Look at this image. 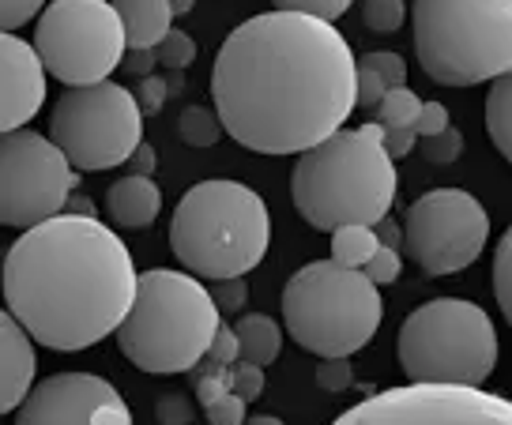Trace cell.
Listing matches in <instances>:
<instances>
[{
  "mask_svg": "<svg viewBox=\"0 0 512 425\" xmlns=\"http://www.w3.org/2000/svg\"><path fill=\"white\" fill-rule=\"evenodd\" d=\"M211 98L241 147L305 155L343 132L358 106V57L332 23L275 8L226 34Z\"/></svg>",
  "mask_w": 512,
  "mask_h": 425,
  "instance_id": "obj_1",
  "label": "cell"
},
{
  "mask_svg": "<svg viewBox=\"0 0 512 425\" xmlns=\"http://www.w3.org/2000/svg\"><path fill=\"white\" fill-rule=\"evenodd\" d=\"M140 294L132 252L95 215H57L4 252V301L49 350H87L121 331Z\"/></svg>",
  "mask_w": 512,
  "mask_h": 425,
  "instance_id": "obj_2",
  "label": "cell"
},
{
  "mask_svg": "<svg viewBox=\"0 0 512 425\" xmlns=\"http://www.w3.org/2000/svg\"><path fill=\"white\" fill-rule=\"evenodd\" d=\"M384 125L343 128L305 151L290 177L294 207L313 230L377 226L396 200V158L384 151Z\"/></svg>",
  "mask_w": 512,
  "mask_h": 425,
  "instance_id": "obj_3",
  "label": "cell"
},
{
  "mask_svg": "<svg viewBox=\"0 0 512 425\" xmlns=\"http://www.w3.org/2000/svg\"><path fill=\"white\" fill-rule=\"evenodd\" d=\"M219 328L223 309L196 275L151 268L140 275V294L117 331V347L144 373H192L208 358Z\"/></svg>",
  "mask_w": 512,
  "mask_h": 425,
  "instance_id": "obj_4",
  "label": "cell"
},
{
  "mask_svg": "<svg viewBox=\"0 0 512 425\" xmlns=\"http://www.w3.org/2000/svg\"><path fill=\"white\" fill-rule=\"evenodd\" d=\"M268 245V204L241 181H200L174 207L170 249L189 275L241 279L268 256Z\"/></svg>",
  "mask_w": 512,
  "mask_h": 425,
  "instance_id": "obj_5",
  "label": "cell"
},
{
  "mask_svg": "<svg viewBox=\"0 0 512 425\" xmlns=\"http://www.w3.org/2000/svg\"><path fill=\"white\" fill-rule=\"evenodd\" d=\"M411 23L433 83L475 87L512 72V0H415Z\"/></svg>",
  "mask_w": 512,
  "mask_h": 425,
  "instance_id": "obj_6",
  "label": "cell"
},
{
  "mask_svg": "<svg viewBox=\"0 0 512 425\" xmlns=\"http://www.w3.org/2000/svg\"><path fill=\"white\" fill-rule=\"evenodd\" d=\"M384 301L366 271L317 260L290 275L283 320L290 339L317 358H351L377 335Z\"/></svg>",
  "mask_w": 512,
  "mask_h": 425,
  "instance_id": "obj_7",
  "label": "cell"
},
{
  "mask_svg": "<svg viewBox=\"0 0 512 425\" xmlns=\"http://www.w3.org/2000/svg\"><path fill=\"white\" fill-rule=\"evenodd\" d=\"M396 354L411 384L482 388L497 365V331L482 305L437 298L403 320Z\"/></svg>",
  "mask_w": 512,
  "mask_h": 425,
  "instance_id": "obj_8",
  "label": "cell"
},
{
  "mask_svg": "<svg viewBox=\"0 0 512 425\" xmlns=\"http://www.w3.org/2000/svg\"><path fill=\"white\" fill-rule=\"evenodd\" d=\"M49 140L61 147L76 170H113L140 151L144 110L121 83L68 87L49 117Z\"/></svg>",
  "mask_w": 512,
  "mask_h": 425,
  "instance_id": "obj_9",
  "label": "cell"
},
{
  "mask_svg": "<svg viewBox=\"0 0 512 425\" xmlns=\"http://www.w3.org/2000/svg\"><path fill=\"white\" fill-rule=\"evenodd\" d=\"M34 49L64 87H95L125 64L128 34L106 0H49L34 27Z\"/></svg>",
  "mask_w": 512,
  "mask_h": 425,
  "instance_id": "obj_10",
  "label": "cell"
},
{
  "mask_svg": "<svg viewBox=\"0 0 512 425\" xmlns=\"http://www.w3.org/2000/svg\"><path fill=\"white\" fill-rule=\"evenodd\" d=\"M76 189V166L38 132H4L0 147V222L31 230L57 219Z\"/></svg>",
  "mask_w": 512,
  "mask_h": 425,
  "instance_id": "obj_11",
  "label": "cell"
},
{
  "mask_svg": "<svg viewBox=\"0 0 512 425\" xmlns=\"http://www.w3.org/2000/svg\"><path fill=\"white\" fill-rule=\"evenodd\" d=\"M490 215L464 189H433L407 207L403 252L426 275H452L471 268L486 249Z\"/></svg>",
  "mask_w": 512,
  "mask_h": 425,
  "instance_id": "obj_12",
  "label": "cell"
},
{
  "mask_svg": "<svg viewBox=\"0 0 512 425\" xmlns=\"http://www.w3.org/2000/svg\"><path fill=\"white\" fill-rule=\"evenodd\" d=\"M332 425H512V399L482 388L403 384L347 407Z\"/></svg>",
  "mask_w": 512,
  "mask_h": 425,
  "instance_id": "obj_13",
  "label": "cell"
},
{
  "mask_svg": "<svg viewBox=\"0 0 512 425\" xmlns=\"http://www.w3.org/2000/svg\"><path fill=\"white\" fill-rule=\"evenodd\" d=\"M16 425H132V414L110 380L95 373H57L27 395Z\"/></svg>",
  "mask_w": 512,
  "mask_h": 425,
  "instance_id": "obj_14",
  "label": "cell"
},
{
  "mask_svg": "<svg viewBox=\"0 0 512 425\" xmlns=\"http://www.w3.org/2000/svg\"><path fill=\"white\" fill-rule=\"evenodd\" d=\"M46 102V61L19 34L0 38V128L19 132Z\"/></svg>",
  "mask_w": 512,
  "mask_h": 425,
  "instance_id": "obj_15",
  "label": "cell"
},
{
  "mask_svg": "<svg viewBox=\"0 0 512 425\" xmlns=\"http://www.w3.org/2000/svg\"><path fill=\"white\" fill-rule=\"evenodd\" d=\"M34 335L12 313L0 316V410L12 414L34 392Z\"/></svg>",
  "mask_w": 512,
  "mask_h": 425,
  "instance_id": "obj_16",
  "label": "cell"
},
{
  "mask_svg": "<svg viewBox=\"0 0 512 425\" xmlns=\"http://www.w3.org/2000/svg\"><path fill=\"white\" fill-rule=\"evenodd\" d=\"M106 211L117 226L125 230H147L151 222L159 219L162 211V192L151 177L128 174L121 181H113L106 192Z\"/></svg>",
  "mask_w": 512,
  "mask_h": 425,
  "instance_id": "obj_17",
  "label": "cell"
},
{
  "mask_svg": "<svg viewBox=\"0 0 512 425\" xmlns=\"http://www.w3.org/2000/svg\"><path fill=\"white\" fill-rule=\"evenodd\" d=\"M113 8L125 23L128 49H159L174 31L177 12L170 0H113Z\"/></svg>",
  "mask_w": 512,
  "mask_h": 425,
  "instance_id": "obj_18",
  "label": "cell"
},
{
  "mask_svg": "<svg viewBox=\"0 0 512 425\" xmlns=\"http://www.w3.org/2000/svg\"><path fill=\"white\" fill-rule=\"evenodd\" d=\"M238 343H241V362L249 365H272L279 358V350H283V328L275 324L272 316L264 313H253V316H241L238 324Z\"/></svg>",
  "mask_w": 512,
  "mask_h": 425,
  "instance_id": "obj_19",
  "label": "cell"
},
{
  "mask_svg": "<svg viewBox=\"0 0 512 425\" xmlns=\"http://www.w3.org/2000/svg\"><path fill=\"white\" fill-rule=\"evenodd\" d=\"M486 132L494 140L497 155L512 162V72L497 79L486 95Z\"/></svg>",
  "mask_w": 512,
  "mask_h": 425,
  "instance_id": "obj_20",
  "label": "cell"
},
{
  "mask_svg": "<svg viewBox=\"0 0 512 425\" xmlns=\"http://www.w3.org/2000/svg\"><path fill=\"white\" fill-rule=\"evenodd\" d=\"M377 249H381V241H377L373 226H343L332 234V260L343 268L362 271L377 256Z\"/></svg>",
  "mask_w": 512,
  "mask_h": 425,
  "instance_id": "obj_21",
  "label": "cell"
},
{
  "mask_svg": "<svg viewBox=\"0 0 512 425\" xmlns=\"http://www.w3.org/2000/svg\"><path fill=\"white\" fill-rule=\"evenodd\" d=\"M422 106H426V102H422L411 87H396V91L384 95L377 117H381L384 128H415L418 117H422Z\"/></svg>",
  "mask_w": 512,
  "mask_h": 425,
  "instance_id": "obj_22",
  "label": "cell"
},
{
  "mask_svg": "<svg viewBox=\"0 0 512 425\" xmlns=\"http://www.w3.org/2000/svg\"><path fill=\"white\" fill-rule=\"evenodd\" d=\"M223 132V117L204 110V106H192V110L181 113V140L189 147H211V143H219Z\"/></svg>",
  "mask_w": 512,
  "mask_h": 425,
  "instance_id": "obj_23",
  "label": "cell"
},
{
  "mask_svg": "<svg viewBox=\"0 0 512 425\" xmlns=\"http://www.w3.org/2000/svg\"><path fill=\"white\" fill-rule=\"evenodd\" d=\"M494 294H497L501 313H505V320H509V328H512V226L501 234L497 252H494Z\"/></svg>",
  "mask_w": 512,
  "mask_h": 425,
  "instance_id": "obj_24",
  "label": "cell"
},
{
  "mask_svg": "<svg viewBox=\"0 0 512 425\" xmlns=\"http://www.w3.org/2000/svg\"><path fill=\"white\" fill-rule=\"evenodd\" d=\"M407 4L403 0H362V23L377 34H392L403 27Z\"/></svg>",
  "mask_w": 512,
  "mask_h": 425,
  "instance_id": "obj_25",
  "label": "cell"
},
{
  "mask_svg": "<svg viewBox=\"0 0 512 425\" xmlns=\"http://www.w3.org/2000/svg\"><path fill=\"white\" fill-rule=\"evenodd\" d=\"M279 12H302V16H317L324 23H336L354 0H272Z\"/></svg>",
  "mask_w": 512,
  "mask_h": 425,
  "instance_id": "obj_26",
  "label": "cell"
},
{
  "mask_svg": "<svg viewBox=\"0 0 512 425\" xmlns=\"http://www.w3.org/2000/svg\"><path fill=\"white\" fill-rule=\"evenodd\" d=\"M362 64H369L377 76L388 83V91H396V87H407V64H403L400 53H392V49H381V53H366V57H358Z\"/></svg>",
  "mask_w": 512,
  "mask_h": 425,
  "instance_id": "obj_27",
  "label": "cell"
},
{
  "mask_svg": "<svg viewBox=\"0 0 512 425\" xmlns=\"http://www.w3.org/2000/svg\"><path fill=\"white\" fill-rule=\"evenodd\" d=\"M464 151V136L456 132V128H445L441 136H430V140H422V158L433 162V166H448V162H456Z\"/></svg>",
  "mask_w": 512,
  "mask_h": 425,
  "instance_id": "obj_28",
  "label": "cell"
},
{
  "mask_svg": "<svg viewBox=\"0 0 512 425\" xmlns=\"http://www.w3.org/2000/svg\"><path fill=\"white\" fill-rule=\"evenodd\" d=\"M155 53H159V64L174 68V72H181V68H189V64L196 61V42H192L185 31H170V38H166Z\"/></svg>",
  "mask_w": 512,
  "mask_h": 425,
  "instance_id": "obj_29",
  "label": "cell"
},
{
  "mask_svg": "<svg viewBox=\"0 0 512 425\" xmlns=\"http://www.w3.org/2000/svg\"><path fill=\"white\" fill-rule=\"evenodd\" d=\"M366 279L369 283H377V286H384V283H396L400 279V271H403V256H400V249H377V256L369 260L366 268Z\"/></svg>",
  "mask_w": 512,
  "mask_h": 425,
  "instance_id": "obj_30",
  "label": "cell"
},
{
  "mask_svg": "<svg viewBox=\"0 0 512 425\" xmlns=\"http://www.w3.org/2000/svg\"><path fill=\"white\" fill-rule=\"evenodd\" d=\"M317 384L324 392H347L354 384L351 362H347V358H324V362L317 365Z\"/></svg>",
  "mask_w": 512,
  "mask_h": 425,
  "instance_id": "obj_31",
  "label": "cell"
},
{
  "mask_svg": "<svg viewBox=\"0 0 512 425\" xmlns=\"http://www.w3.org/2000/svg\"><path fill=\"white\" fill-rule=\"evenodd\" d=\"M384 95H388V83L369 64L358 61V106L362 110H381Z\"/></svg>",
  "mask_w": 512,
  "mask_h": 425,
  "instance_id": "obj_32",
  "label": "cell"
},
{
  "mask_svg": "<svg viewBox=\"0 0 512 425\" xmlns=\"http://www.w3.org/2000/svg\"><path fill=\"white\" fill-rule=\"evenodd\" d=\"M38 12H46V0H0V23L8 34L23 23H31Z\"/></svg>",
  "mask_w": 512,
  "mask_h": 425,
  "instance_id": "obj_33",
  "label": "cell"
},
{
  "mask_svg": "<svg viewBox=\"0 0 512 425\" xmlns=\"http://www.w3.org/2000/svg\"><path fill=\"white\" fill-rule=\"evenodd\" d=\"M245 407H249V403H245L241 395L230 392V395H223L219 403H211L204 414H208V425H245L249 422V418H245Z\"/></svg>",
  "mask_w": 512,
  "mask_h": 425,
  "instance_id": "obj_34",
  "label": "cell"
},
{
  "mask_svg": "<svg viewBox=\"0 0 512 425\" xmlns=\"http://www.w3.org/2000/svg\"><path fill=\"white\" fill-rule=\"evenodd\" d=\"M230 392L241 395L245 403L260 399V392H264V369H260V365H249V362L234 365V384H230Z\"/></svg>",
  "mask_w": 512,
  "mask_h": 425,
  "instance_id": "obj_35",
  "label": "cell"
},
{
  "mask_svg": "<svg viewBox=\"0 0 512 425\" xmlns=\"http://www.w3.org/2000/svg\"><path fill=\"white\" fill-rule=\"evenodd\" d=\"M211 294H215V305L223 313H241L249 301V286H245V279H219L211 286Z\"/></svg>",
  "mask_w": 512,
  "mask_h": 425,
  "instance_id": "obj_36",
  "label": "cell"
},
{
  "mask_svg": "<svg viewBox=\"0 0 512 425\" xmlns=\"http://www.w3.org/2000/svg\"><path fill=\"white\" fill-rule=\"evenodd\" d=\"M196 407H192L185 395H162L159 403H155V418L159 425H189Z\"/></svg>",
  "mask_w": 512,
  "mask_h": 425,
  "instance_id": "obj_37",
  "label": "cell"
},
{
  "mask_svg": "<svg viewBox=\"0 0 512 425\" xmlns=\"http://www.w3.org/2000/svg\"><path fill=\"white\" fill-rule=\"evenodd\" d=\"M166 98H170V83L159 76H147L140 79V87H136V102H140V110L147 113H159L162 106H166Z\"/></svg>",
  "mask_w": 512,
  "mask_h": 425,
  "instance_id": "obj_38",
  "label": "cell"
},
{
  "mask_svg": "<svg viewBox=\"0 0 512 425\" xmlns=\"http://www.w3.org/2000/svg\"><path fill=\"white\" fill-rule=\"evenodd\" d=\"M208 358L215 365H234V362H241V343H238V331L234 328H219V335H215V343H211V350H208Z\"/></svg>",
  "mask_w": 512,
  "mask_h": 425,
  "instance_id": "obj_39",
  "label": "cell"
},
{
  "mask_svg": "<svg viewBox=\"0 0 512 425\" xmlns=\"http://www.w3.org/2000/svg\"><path fill=\"white\" fill-rule=\"evenodd\" d=\"M445 128H452V125H448V110L441 106V102H426V106H422V117H418V125H415L418 140L441 136Z\"/></svg>",
  "mask_w": 512,
  "mask_h": 425,
  "instance_id": "obj_40",
  "label": "cell"
},
{
  "mask_svg": "<svg viewBox=\"0 0 512 425\" xmlns=\"http://www.w3.org/2000/svg\"><path fill=\"white\" fill-rule=\"evenodd\" d=\"M415 143H418L415 128H388V132H384V151H388L392 158L411 155V151H415Z\"/></svg>",
  "mask_w": 512,
  "mask_h": 425,
  "instance_id": "obj_41",
  "label": "cell"
},
{
  "mask_svg": "<svg viewBox=\"0 0 512 425\" xmlns=\"http://www.w3.org/2000/svg\"><path fill=\"white\" fill-rule=\"evenodd\" d=\"M155 64H159V53H155V49H128L125 68L132 72V76L147 79V76H151V68H155Z\"/></svg>",
  "mask_w": 512,
  "mask_h": 425,
  "instance_id": "obj_42",
  "label": "cell"
},
{
  "mask_svg": "<svg viewBox=\"0 0 512 425\" xmlns=\"http://www.w3.org/2000/svg\"><path fill=\"white\" fill-rule=\"evenodd\" d=\"M155 162H159V158H155V147H151V143H140V151L128 158L132 174H140V177H151V174H155Z\"/></svg>",
  "mask_w": 512,
  "mask_h": 425,
  "instance_id": "obj_43",
  "label": "cell"
},
{
  "mask_svg": "<svg viewBox=\"0 0 512 425\" xmlns=\"http://www.w3.org/2000/svg\"><path fill=\"white\" fill-rule=\"evenodd\" d=\"M373 230H377V241H381L384 249H403V226H400V222L381 219Z\"/></svg>",
  "mask_w": 512,
  "mask_h": 425,
  "instance_id": "obj_44",
  "label": "cell"
},
{
  "mask_svg": "<svg viewBox=\"0 0 512 425\" xmlns=\"http://www.w3.org/2000/svg\"><path fill=\"white\" fill-rule=\"evenodd\" d=\"M245 425H283V422H279L275 414H256V418H249Z\"/></svg>",
  "mask_w": 512,
  "mask_h": 425,
  "instance_id": "obj_45",
  "label": "cell"
},
{
  "mask_svg": "<svg viewBox=\"0 0 512 425\" xmlns=\"http://www.w3.org/2000/svg\"><path fill=\"white\" fill-rule=\"evenodd\" d=\"M170 4H174L177 16H185V12H192V4H196V0H170Z\"/></svg>",
  "mask_w": 512,
  "mask_h": 425,
  "instance_id": "obj_46",
  "label": "cell"
}]
</instances>
